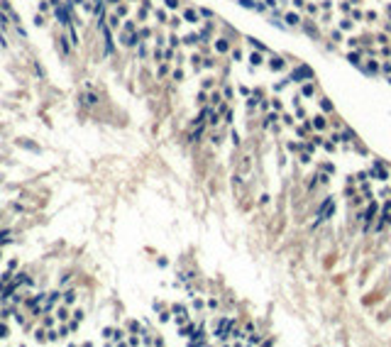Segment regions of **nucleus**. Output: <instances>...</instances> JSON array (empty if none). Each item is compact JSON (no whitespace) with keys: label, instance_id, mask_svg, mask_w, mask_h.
Returning a JSON list of instances; mask_svg holds the SVG:
<instances>
[{"label":"nucleus","instance_id":"nucleus-1","mask_svg":"<svg viewBox=\"0 0 391 347\" xmlns=\"http://www.w3.org/2000/svg\"><path fill=\"white\" fill-rule=\"evenodd\" d=\"M86 103H88V105H96V103H98V98L93 96V93H88V96H86Z\"/></svg>","mask_w":391,"mask_h":347}]
</instances>
